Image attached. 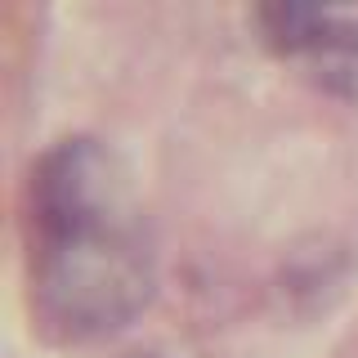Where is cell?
Wrapping results in <instances>:
<instances>
[{
	"label": "cell",
	"instance_id": "obj_2",
	"mask_svg": "<svg viewBox=\"0 0 358 358\" xmlns=\"http://www.w3.org/2000/svg\"><path fill=\"white\" fill-rule=\"evenodd\" d=\"M130 171L99 139H63L31 171V215L41 238L130 224Z\"/></svg>",
	"mask_w": 358,
	"mask_h": 358
},
{
	"label": "cell",
	"instance_id": "obj_4",
	"mask_svg": "<svg viewBox=\"0 0 358 358\" xmlns=\"http://www.w3.org/2000/svg\"><path fill=\"white\" fill-rule=\"evenodd\" d=\"M255 18H260L264 36L273 41L278 50H287V54H305L309 45H313V36L327 27V18H331V14H322V9H313V5H264Z\"/></svg>",
	"mask_w": 358,
	"mask_h": 358
},
{
	"label": "cell",
	"instance_id": "obj_3",
	"mask_svg": "<svg viewBox=\"0 0 358 358\" xmlns=\"http://www.w3.org/2000/svg\"><path fill=\"white\" fill-rule=\"evenodd\" d=\"M309 76L331 94H350L358 99V27L341 18H327V27L313 36V45L305 54Z\"/></svg>",
	"mask_w": 358,
	"mask_h": 358
},
{
	"label": "cell",
	"instance_id": "obj_1",
	"mask_svg": "<svg viewBox=\"0 0 358 358\" xmlns=\"http://www.w3.org/2000/svg\"><path fill=\"white\" fill-rule=\"evenodd\" d=\"M152 260L143 251L134 224L81 229L41 238L31 300L45 327L72 341L117 331L148 305Z\"/></svg>",
	"mask_w": 358,
	"mask_h": 358
}]
</instances>
